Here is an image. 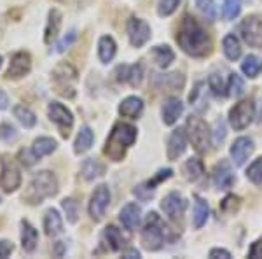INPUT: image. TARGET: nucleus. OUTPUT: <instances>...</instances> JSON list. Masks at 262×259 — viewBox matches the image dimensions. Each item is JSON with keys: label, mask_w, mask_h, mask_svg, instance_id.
<instances>
[{"label": "nucleus", "mask_w": 262, "mask_h": 259, "mask_svg": "<svg viewBox=\"0 0 262 259\" xmlns=\"http://www.w3.org/2000/svg\"><path fill=\"white\" fill-rule=\"evenodd\" d=\"M12 252V244L7 240H0V259L7 257Z\"/></svg>", "instance_id": "3c124183"}, {"label": "nucleus", "mask_w": 262, "mask_h": 259, "mask_svg": "<svg viewBox=\"0 0 262 259\" xmlns=\"http://www.w3.org/2000/svg\"><path fill=\"white\" fill-rule=\"evenodd\" d=\"M210 257H222V259H229L231 257V252L226 249H212L210 250Z\"/></svg>", "instance_id": "603ef678"}, {"label": "nucleus", "mask_w": 262, "mask_h": 259, "mask_svg": "<svg viewBox=\"0 0 262 259\" xmlns=\"http://www.w3.org/2000/svg\"><path fill=\"white\" fill-rule=\"evenodd\" d=\"M208 215H210V207L208 203L205 202L201 196H196V202H194V215H192V223H194V228H203L208 221Z\"/></svg>", "instance_id": "393cba45"}, {"label": "nucleus", "mask_w": 262, "mask_h": 259, "mask_svg": "<svg viewBox=\"0 0 262 259\" xmlns=\"http://www.w3.org/2000/svg\"><path fill=\"white\" fill-rule=\"evenodd\" d=\"M185 147H187V133L185 130H175L171 133L170 140H168V149H166V154H168V160H177L180 158L182 154L185 152Z\"/></svg>", "instance_id": "2eb2a0df"}, {"label": "nucleus", "mask_w": 262, "mask_h": 259, "mask_svg": "<svg viewBox=\"0 0 262 259\" xmlns=\"http://www.w3.org/2000/svg\"><path fill=\"white\" fill-rule=\"evenodd\" d=\"M255 116V105L252 100H242L229 110V123L234 130L242 131L253 121Z\"/></svg>", "instance_id": "423d86ee"}, {"label": "nucleus", "mask_w": 262, "mask_h": 259, "mask_svg": "<svg viewBox=\"0 0 262 259\" xmlns=\"http://www.w3.org/2000/svg\"><path fill=\"white\" fill-rule=\"evenodd\" d=\"M7 105H9V98H7L4 90H0V109H7Z\"/></svg>", "instance_id": "6e6d98bb"}, {"label": "nucleus", "mask_w": 262, "mask_h": 259, "mask_svg": "<svg viewBox=\"0 0 262 259\" xmlns=\"http://www.w3.org/2000/svg\"><path fill=\"white\" fill-rule=\"evenodd\" d=\"M108 203H111V189L105 184H100L98 188H95V193L91 196L90 215L95 221H101L108 209Z\"/></svg>", "instance_id": "6e6552de"}, {"label": "nucleus", "mask_w": 262, "mask_h": 259, "mask_svg": "<svg viewBox=\"0 0 262 259\" xmlns=\"http://www.w3.org/2000/svg\"><path fill=\"white\" fill-rule=\"evenodd\" d=\"M163 242H164L163 223L156 212H150V214L147 215L145 228H143V231H142L143 249L150 250V252H156V250H159L163 247Z\"/></svg>", "instance_id": "20e7f679"}, {"label": "nucleus", "mask_w": 262, "mask_h": 259, "mask_svg": "<svg viewBox=\"0 0 262 259\" xmlns=\"http://www.w3.org/2000/svg\"><path fill=\"white\" fill-rule=\"evenodd\" d=\"M135 140H137V128L126 125V123H119L114 126L111 135H108L103 149L105 156L112 161H121L126 156L128 147L135 144Z\"/></svg>", "instance_id": "f03ea898"}, {"label": "nucleus", "mask_w": 262, "mask_h": 259, "mask_svg": "<svg viewBox=\"0 0 262 259\" xmlns=\"http://www.w3.org/2000/svg\"><path fill=\"white\" fill-rule=\"evenodd\" d=\"M119 81H126V83H129L131 86H138V84L142 83L143 79V69L142 65H124V67H119Z\"/></svg>", "instance_id": "b1692460"}, {"label": "nucleus", "mask_w": 262, "mask_h": 259, "mask_svg": "<svg viewBox=\"0 0 262 259\" xmlns=\"http://www.w3.org/2000/svg\"><path fill=\"white\" fill-rule=\"evenodd\" d=\"M247 179L253 184H262V158L255 160L247 170Z\"/></svg>", "instance_id": "58836bf2"}, {"label": "nucleus", "mask_w": 262, "mask_h": 259, "mask_svg": "<svg viewBox=\"0 0 262 259\" xmlns=\"http://www.w3.org/2000/svg\"><path fill=\"white\" fill-rule=\"evenodd\" d=\"M196 6L206 19L215 21V18H217V7H215L213 0H196Z\"/></svg>", "instance_id": "e433bc0d"}, {"label": "nucleus", "mask_w": 262, "mask_h": 259, "mask_svg": "<svg viewBox=\"0 0 262 259\" xmlns=\"http://www.w3.org/2000/svg\"><path fill=\"white\" fill-rule=\"evenodd\" d=\"M179 4H180V0H159V4H158L159 16L166 18V16L173 14V12L177 11V7H179Z\"/></svg>", "instance_id": "ea45409f"}, {"label": "nucleus", "mask_w": 262, "mask_h": 259, "mask_svg": "<svg viewBox=\"0 0 262 259\" xmlns=\"http://www.w3.org/2000/svg\"><path fill=\"white\" fill-rule=\"evenodd\" d=\"M243 39L252 46H262V19L247 18L242 25Z\"/></svg>", "instance_id": "4468645a"}, {"label": "nucleus", "mask_w": 262, "mask_h": 259, "mask_svg": "<svg viewBox=\"0 0 262 259\" xmlns=\"http://www.w3.org/2000/svg\"><path fill=\"white\" fill-rule=\"evenodd\" d=\"M0 138L6 140V142H14L18 138V131L11 125H2V128H0Z\"/></svg>", "instance_id": "a18cd8bd"}, {"label": "nucleus", "mask_w": 262, "mask_h": 259, "mask_svg": "<svg viewBox=\"0 0 262 259\" xmlns=\"http://www.w3.org/2000/svg\"><path fill=\"white\" fill-rule=\"evenodd\" d=\"M93 140H95L93 130L90 128V126H82L81 131H79V135H77V138H75V144H74L75 154H82V152H86L93 146Z\"/></svg>", "instance_id": "cd10ccee"}, {"label": "nucleus", "mask_w": 262, "mask_h": 259, "mask_svg": "<svg viewBox=\"0 0 262 259\" xmlns=\"http://www.w3.org/2000/svg\"><path fill=\"white\" fill-rule=\"evenodd\" d=\"M21 184V173L19 168L12 161H4L2 163V173H0V188L6 193H12L19 188Z\"/></svg>", "instance_id": "9b49d317"}, {"label": "nucleus", "mask_w": 262, "mask_h": 259, "mask_svg": "<svg viewBox=\"0 0 262 259\" xmlns=\"http://www.w3.org/2000/svg\"><path fill=\"white\" fill-rule=\"evenodd\" d=\"M239 11H242V7H239V0H224L222 14H224V18H226V19L238 18Z\"/></svg>", "instance_id": "4c0bfd02"}, {"label": "nucleus", "mask_w": 262, "mask_h": 259, "mask_svg": "<svg viewBox=\"0 0 262 259\" xmlns=\"http://www.w3.org/2000/svg\"><path fill=\"white\" fill-rule=\"evenodd\" d=\"M39 242V233L28 221H21V245L25 252H33Z\"/></svg>", "instance_id": "aec40b11"}, {"label": "nucleus", "mask_w": 262, "mask_h": 259, "mask_svg": "<svg viewBox=\"0 0 262 259\" xmlns=\"http://www.w3.org/2000/svg\"><path fill=\"white\" fill-rule=\"evenodd\" d=\"M32 70V58L28 53H16L11 60V65H9V70H7V79H21Z\"/></svg>", "instance_id": "ddd939ff"}, {"label": "nucleus", "mask_w": 262, "mask_h": 259, "mask_svg": "<svg viewBox=\"0 0 262 259\" xmlns=\"http://www.w3.org/2000/svg\"><path fill=\"white\" fill-rule=\"evenodd\" d=\"M58 193V179L53 172L44 170L39 172L28 184V189L25 191L23 198L30 205H39L46 198H51Z\"/></svg>", "instance_id": "7ed1b4c3"}, {"label": "nucleus", "mask_w": 262, "mask_h": 259, "mask_svg": "<svg viewBox=\"0 0 262 259\" xmlns=\"http://www.w3.org/2000/svg\"><path fill=\"white\" fill-rule=\"evenodd\" d=\"M208 84H210V90H212L217 96H222V95H226V93H227L226 91L227 86L224 84V81H222V77L219 74H212V75H210Z\"/></svg>", "instance_id": "a19ab883"}, {"label": "nucleus", "mask_w": 262, "mask_h": 259, "mask_svg": "<svg viewBox=\"0 0 262 259\" xmlns=\"http://www.w3.org/2000/svg\"><path fill=\"white\" fill-rule=\"evenodd\" d=\"M152 56H154L156 63H158L161 69H166V67L175 60V53H173L168 46H156V48L152 49Z\"/></svg>", "instance_id": "473e14b6"}, {"label": "nucleus", "mask_w": 262, "mask_h": 259, "mask_svg": "<svg viewBox=\"0 0 262 259\" xmlns=\"http://www.w3.org/2000/svg\"><path fill=\"white\" fill-rule=\"evenodd\" d=\"M185 133L198 152H205L210 146V130L206 123L198 116H191L185 123Z\"/></svg>", "instance_id": "39448f33"}, {"label": "nucleus", "mask_w": 262, "mask_h": 259, "mask_svg": "<svg viewBox=\"0 0 262 259\" xmlns=\"http://www.w3.org/2000/svg\"><path fill=\"white\" fill-rule=\"evenodd\" d=\"M122 257H129V259H133V257H140V250H137V249L122 250Z\"/></svg>", "instance_id": "5fc2aeb1"}, {"label": "nucleus", "mask_w": 262, "mask_h": 259, "mask_svg": "<svg viewBox=\"0 0 262 259\" xmlns=\"http://www.w3.org/2000/svg\"><path fill=\"white\" fill-rule=\"evenodd\" d=\"M14 116L18 117V121L25 126V128H33V126H35V123H37L35 114H33L28 107H25V105H16V107H14Z\"/></svg>", "instance_id": "72a5a7b5"}, {"label": "nucleus", "mask_w": 262, "mask_h": 259, "mask_svg": "<svg viewBox=\"0 0 262 259\" xmlns=\"http://www.w3.org/2000/svg\"><path fill=\"white\" fill-rule=\"evenodd\" d=\"M44 229L48 236H58L63 231V221L58 210L49 209L44 215Z\"/></svg>", "instance_id": "412c9836"}, {"label": "nucleus", "mask_w": 262, "mask_h": 259, "mask_svg": "<svg viewBox=\"0 0 262 259\" xmlns=\"http://www.w3.org/2000/svg\"><path fill=\"white\" fill-rule=\"evenodd\" d=\"M128 37L131 46L135 48H142L150 39V27L143 19L131 18L128 21Z\"/></svg>", "instance_id": "9d476101"}, {"label": "nucleus", "mask_w": 262, "mask_h": 259, "mask_svg": "<svg viewBox=\"0 0 262 259\" xmlns=\"http://www.w3.org/2000/svg\"><path fill=\"white\" fill-rule=\"evenodd\" d=\"M19 158H21V163L27 165V167H32V165L39 160L35 154H33V151H28V149H21L19 151Z\"/></svg>", "instance_id": "8fccbe9b"}, {"label": "nucleus", "mask_w": 262, "mask_h": 259, "mask_svg": "<svg viewBox=\"0 0 262 259\" xmlns=\"http://www.w3.org/2000/svg\"><path fill=\"white\" fill-rule=\"evenodd\" d=\"M133 194H135L137 198L143 200V202H147V200H150V198H152V194H154V189L147 188L145 184H140V186H137V188L133 189Z\"/></svg>", "instance_id": "de8ad7c7"}, {"label": "nucleus", "mask_w": 262, "mask_h": 259, "mask_svg": "<svg viewBox=\"0 0 262 259\" xmlns=\"http://www.w3.org/2000/svg\"><path fill=\"white\" fill-rule=\"evenodd\" d=\"M252 259H259L262 257V242H255V244L252 245L250 249V254H248Z\"/></svg>", "instance_id": "864d4df0"}, {"label": "nucleus", "mask_w": 262, "mask_h": 259, "mask_svg": "<svg viewBox=\"0 0 262 259\" xmlns=\"http://www.w3.org/2000/svg\"><path fill=\"white\" fill-rule=\"evenodd\" d=\"M213 184L219 189H229L234 184V173L227 161H221L213 168Z\"/></svg>", "instance_id": "dca6fc26"}, {"label": "nucleus", "mask_w": 262, "mask_h": 259, "mask_svg": "<svg viewBox=\"0 0 262 259\" xmlns=\"http://www.w3.org/2000/svg\"><path fill=\"white\" fill-rule=\"evenodd\" d=\"M142 112H143V100L138 98V96H128L119 105V114L124 117L137 119V117L142 116Z\"/></svg>", "instance_id": "6ab92c4d"}, {"label": "nucleus", "mask_w": 262, "mask_h": 259, "mask_svg": "<svg viewBox=\"0 0 262 259\" xmlns=\"http://www.w3.org/2000/svg\"><path fill=\"white\" fill-rule=\"evenodd\" d=\"M161 210L168 215V219H171V221L182 219V215H184V210H185V200H184V196H182L180 193H177V191H171V193H168L166 196L163 198V202H161Z\"/></svg>", "instance_id": "1a4fd4ad"}, {"label": "nucleus", "mask_w": 262, "mask_h": 259, "mask_svg": "<svg viewBox=\"0 0 262 259\" xmlns=\"http://www.w3.org/2000/svg\"><path fill=\"white\" fill-rule=\"evenodd\" d=\"M116 51H117V46H116V41L112 39L111 35H103L98 42V56L101 63H108L114 60L116 56Z\"/></svg>", "instance_id": "5701e85b"}, {"label": "nucleus", "mask_w": 262, "mask_h": 259, "mask_svg": "<svg viewBox=\"0 0 262 259\" xmlns=\"http://www.w3.org/2000/svg\"><path fill=\"white\" fill-rule=\"evenodd\" d=\"M182 170H184V173H185V179L192 181V182L201 179L203 173H205V167H203L201 160H198V158H189L184 163V168Z\"/></svg>", "instance_id": "c756f323"}, {"label": "nucleus", "mask_w": 262, "mask_h": 259, "mask_svg": "<svg viewBox=\"0 0 262 259\" xmlns=\"http://www.w3.org/2000/svg\"><path fill=\"white\" fill-rule=\"evenodd\" d=\"M177 42L184 53L196 58L206 56L212 51V39L192 16H184L177 33Z\"/></svg>", "instance_id": "f257e3e1"}, {"label": "nucleus", "mask_w": 262, "mask_h": 259, "mask_svg": "<svg viewBox=\"0 0 262 259\" xmlns=\"http://www.w3.org/2000/svg\"><path fill=\"white\" fill-rule=\"evenodd\" d=\"M63 209H65V214H67L69 223H75V221H77L79 207H77V202H75V200H72V198L63 200Z\"/></svg>", "instance_id": "79ce46f5"}, {"label": "nucleus", "mask_w": 262, "mask_h": 259, "mask_svg": "<svg viewBox=\"0 0 262 259\" xmlns=\"http://www.w3.org/2000/svg\"><path fill=\"white\" fill-rule=\"evenodd\" d=\"M81 172H82V177L86 181H95V179H98V177H101L105 173V167L100 163L98 160L90 158V160H86L82 163Z\"/></svg>", "instance_id": "a878e982"}, {"label": "nucleus", "mask_w": 262, "mask_h": 259, "mask_svg": "<svg viewBox=\"0 0 262 259\" xmlns=\"http://www.w3.org/2000/svg\"><path fill=\"white\" fill-rule=\"evenodd\" d=\"M60 28H61V12L58 9H51L48 25H46V35H44L46 44H51V42L56 39Z\"/></svg>", "instance_id": "4be33fe9"}, {"label": "nucleus", "mask_w": 262, "mask_h": 259, "mask_svg": "<svg viewBox=\"0 0 262 259\" xmlns=\"http://www.w3.org/2000/svg\"><path fill=\"white\" fill-rule=\"evenodd\" d=\"M222 49H224V54H226L227 60L231 62H236L239 56H242V46H239V41L236 39L232 33L224 37L222 41Z\"/></svg>", "instance_id": "bb28decb"}, {"label": "nucleus", "mask_w": 262, "mask_h": 259, "mask_svg": "<svg viewBox=\"0 0 262 259\" xmlns=\"http://www.w3.org/2000/svg\"><path fill=\"white\" fill-rule=\"evenodd\" d=\"M184 112V104L177 98V96H171L168 98L166 102L163 104V109H161V114H163V121L164 125H175L179 121V117L182 116Z\"/></svg>", "instance_id": "f3484780"}, {"label": "nucleus", "mask_w": 262, "mask_h": 259, "mask_svg": "<svg viewBox=\"0 0 262 259\" xmlns=\"http://www.w3.org/2000/svg\"><path fill=\"white\" fill-rule=\"evenodd\" d=\"M245 91V83L238 74H231L229 83H227V95L231 96H242Z\"/></svg>", "instance_id": "c9c22d12"}, {"label": "nucleus", "mask_w": 262, "mask_h": 259, "mask_svg": "<svg viewBox=\"0 0 262 259\" xmlns=\"http://www.w3.org/2000/svg\"><path fill=\"white\" fill-rule=\"evenodd\" d=\"M48 116H49V119L60 128L61 137H65V138L69 137L72 126H74V116H72L70 110L63 104L53 102V104H49V107H48Z\"/></svg>", "instance_id": "0eeeda50"}, {"label": "nucleus", "mask_w": 262, "mask_h": 259, "mask_svg": "<svg viewBox=\"0 0 262 259\" xmlns=\"http://www.w3.org/2000/svg\"><path fill=\"white\" fill-rule=\"evenodd\" d=\"M75 37H77V32H75V30H70L69 33H67V35L63 37V39H61L60 42H58V46H56V51H58V53H63V51L69 48L72 42L75 41Z\"/></svg>", "instance_id": "09e8293b"}, {"label": "nucleus", "mask_w": 262, "mask_h": 259, "mask_svg": "<svg viewBox=\"0 0 262 259\" xmlns=\"http://www.w3.org/2000/svg\"><path fill=\"white\" fill-rule=\"evenodd\" d=\"M119 219L124 224L126 229H137L140 226V221H142V209L137 203H128V205L122 207Z\"/></svg>", "instance_id": "a211bd4d"}, {"label": "nucleus", "mask_w": 262, "mask_h": 259, "mask_svg": "<svg viewBox=\"0 0 262 259\" xmlns=\"http://www.w3.org/2000/svg\"><path fill=\"white\" fill-rule=\"evenodd\" d=\"M238 207H239V198L234 196V194H229V196H226V198L222 200V203H221V209L224 212H227V214L238 210Z\"/></svg>", "instance_id": "37998d69"}, {"label": "nucleus", "mask_w": 262, "mask_h": 259, "mask_svg": "<svg viewBox=\"0 0 262 259\" xmlns=\"http://www.w3.org/2000/svg\"><path fill=\"white\" fill-rule=\"evenodd\" d=\"M213 142L215 144H221L224 138H226V125H224L222 119H217L215 121V126H213Z\"/></svg>", "instance_id": "49530a36"}, {"label": "nucleus", "mask_w": 262, "mask_h": 259, "mask_svg": "<svg viewBox=\"0 0 262 259\" xmlns=\"http://www.w3.org/2000/svg\"><path fill=\"white\" fill-rule=\"evenodd\" d=\"M105 238L108 242V247H111L114 252H117V250H122L126 244V238L122 236L121 229H117L116 226H107L105 228Z\"/></svg>", "instance_id": "2f4dec72"}, {"label": "nucleus", "mask_w": 262, "mask_h": 259, "mask_svg": "<svg viewBox=\"0 0 262 259\" xmlns=\"http://www.w3.org/2000/svg\"><path fill=\"white\" fill-rule=\"evenodd\" d=\"M242 70L245 72V75H248V77L253 79V77H257L259 72L262 70V62L255 56V54H248L242 63Z\"/></svg>", "instance_id": "f704fd0d"}, {"label": "nucleus", "mask_w": 262, "mask_h": 259, "mask_svg": "<svg viewBox=\"0 0 262 259\" xmlns=\"http://www.w3.org/2000/svg\"><path fill=\"white\" fill-rule=\"evenodd\" d=\"M252 152H253V140L248 138V137L236 138L234 144H232L231 149H229L231 160L236 167H242V165H245V161L250 158Z\"/></svg>", "instance_id": "f8f14e48"}, {"label": "nucleus", "mask_w": 262, "mask_h": 259, "mask_svg": "<svg viewBox=\"0 0 262 259\" xmlns=\"http://www.w3.org/2000/svg\"><path fill=\"white\" fill-rule=\"evenodd\" d=\"M54 149H56V140H53V138H49V137L35 138V142H33V146H32V151H33V154H35L37 158L48 156Z\"/></svg>", "instance_id": "7c9ffc66"}, {"label": "nucleus", "mask_w": 262, "mask_h": 259, "mask_svg": "<svg viewBox=\"0 0 262 259\" xmlns=\"http://www.w3.org/2000/svg\"><path fill=\"white\" fill-rule=\"evenodd\" d=\"M53 75H54V79H56V83H61V88H65L70 81L77 79V70H75L70 63H60V65L54 69Z\"/></svg>", "instance_id": "c85d7f7f"}, {"label": "nucleus", "mask_w": 262, "mask_h": 259, "mask_svg": "<svg viewBox=\"0 0 262 259\" xmlns=\"http://www.w3.org/2000/svg\"><path fill=\"white\" fill-rule=\"evenodd\" d=\"M171 170L170 168H164V170H159L158 173H156V177L152 181H149V182H145V186L147 188H150V189H156V186L159 184V182H163V181H166V179H170L171 177Z\"/></svg>", "instance_id": "c03bdc74"}, {"label": "nucleus", "mask_w": 262, "mask_h": 259, "mask_svg": "<svg viewBox=\"0 0 262 259\" xmlns=\"http://www.w3.org/2000/svg\"><path fill=\"white\" fill-rule=\"evenodd\" d=\"M0 67H2V56H0Z\"/></svg>", "instance_id": "4d7b16f0"}]
</instances>
